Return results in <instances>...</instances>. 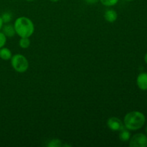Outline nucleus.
Instances as JSON below:
<instances>
[{"label": "nucleus", "instance_id": "10", "mask_svg": "<svg viewBox=\"0 0 147 147\" xmlns=\"http://www.w3.org/2000/svg\"><path fill=\"white\" fill-rule=\"evenodd\" d=\"M131 135L130 131L128 130V129H126L125 127L119 131V139L123 142H129V139H130L131 138Z\"/></svg>", "mask_w": 147, "mask_h": 147}, {"label": "nucleus", "instance_id": "16", "mask_svg": "<svg viewBox=\"0 0 147 147\" xmlns=\"http://www.w3.org/2000/svg\"><path fill=\"white\" fill-rule=\"evenodd\" d=\"M87 4H95L99 1V0H84Z\"/></svg>", "mask_w": 147, "mask_h": 147}, {"label": "nucleus", "instance_id": "12", "mask_svg": "<svg viewBox=\"0 0 147 147\" xmlns=\"http://www.w3.org/2000/svg\"><path fill=\"white\" fill-rule=\"evenodd\" d=\"M103 6L106 7H113L119 3V0H99Z\"/></svg>", "mask_w": 147, "mask_h": 147}, {"label": "nucleus", "instance_id": "4", "mask_svg": "<svg viewBox=\"0 0 147 147\" xmlns=\"http://www.w3.org/2000/svg\"><path fill=\"white\" fill-rule=\"evenodd\" d=\"M130 147H146L147 135L143 133H138L131 136L129 139Z\"/></svg>", "mask_w": 147, "mask_h": 147}, {"label": "nucleus", "instance_id": "2", "mask_svg": "<svg viewBox=\"0 0 147 147\" xmlns=\"http://www.w3.org/2000/svg\"><path fill=\"white\" fill-rule=\"evenodd\" d=\"M14 27L16 34L20 37L30 38L34 32V24L27 17H20L14 21Z\"/></svg>", "mask_w": 147, "mask_h": 147}, {"label": "nucleus", "instance_id": "9", "mask_svg": "<svg viewBox=\"0 0 147 147\" xmlns=\"http://www.w3.org/2000/svg\"><path fill=\"white\" fill-rule=\"evenodd\" d=\"M12 53L8 47H3L0 49V58L3 60H9L12 57Z\"/></svg>", "mask_w": 147, "mask_h": 147}, {"label": "nucleus", "instance_id": "21", "mask_svg": "<svg viewBox=\"0 0 147 147\" xmlns=\"http://www.w3.org/2000/svg\"><path fill=\"white\" fill-rule=\"evenodd\" d=\"M24 1H35V0H24Z\"/></svg>", "mask_w": 147, "mask_h": 147}, {"label": "nucleus", "instance_id": "22", "mask_svg": "<svg viewBox=\"0 0 147 147\" xmlns=\"http://www.w3.org/2000/svg\"><path fill=\"white\" fill-rule=\"evenodd\" d=\"M126 1H134V0H126Z\"/></svg>", "mask_w": 147, "mask_h": 147}, {"label": "nucleus", "instance_id": "19", "mask_svg": "<svg viewBox=\"0 0 147 147\" xmlns=\"http://www.w3.org/2000/svg\"><path fill=\"white\" fill-rule=\"evenodd\" d=\"M50 1H52V2H57V1H59L60 0H50Z\"/></svg>", "mask_w": 147, "mask_h": 147}, {"label": "nucleus", "instance_id": "18", "mask_svg": "<svg viewBox=\"0 0 147 147\" xmlns=\"http://www.w3.org/2000/svg\"><path fill=\"white\" fill-rule=\"evenodd\" d=\"M144 62L147 64V53L145 54V55H144Z\"/></svg>", "mask_w": 147, "mask_h": 147}, {"label": "nucleus", "instance_id": "6", "mask_svg": "<svg viewBox=\"0 0 147 147\" xmlns=\"http://www.w3.org/2000/svg\"><path fill=\"white\" fill-rule=\"evenodd\" d=\"M136 85L140 90H147V73L143 72L138 75L136 78Z\"/></svg>", "mask_w": 147, "mask_h": 147}, {"label": "nucleus", "instance_id": "5", "mask_svg": "<svg viewBox=\"0 0 147 147\" xmlns=\"http://www.w3.org/2000/svg\"><path fill=\"white\" fill-rule=\"evenodd\" d=\"M107 126L112 131H120L125 127L123 122L118 117H111L107 121Z\"/></svg>", "mask_w": 147, "mask_h": 147}, {"label": "nucleus", "instance_id": "1", "mask_svg": "<svg viewBox=\"0 0 147 147\" xmlns=\"http://www.w3.org/2000/svg\"><path fill=\"white\" fill-rule=\"evenodd\" d=\"M146 122V116L142 112L133 111L126 113L123 119V124L129 131H137L142 129Z\"/></svg>", "mask_w": 147, "mask_h": 147}, {"label": "nucleus", "instance_id": "15", "mask_svg": "<svg viewBox=\"0 0 147 147\" xmlns=\"http://www.w3.org/2000/svg\"><path fill=\"white\" fill-rule=\"evenodd\" d=\"M7 37H6L5 34L2 32L0 31V49L1 47H4V45L7 43Z\"/></svg>", "mask_w": 147, "mask_h": 147}, {"label": "nucleus", "instance_id": "7", "mask_svg": "<svg viewBox=\"0 0 147 147\" xmlns=\"http://www.w3.org/2000/svg\"><path fill=\"white\" fill-rule=\"evenodd\" d=\"M104 19L109 23L115 22L118 19V13L113 9H109L105 11Z\"/></svg>", "mask_w": 147, "mask_h": 147}, {"label": "nucleus", "instance_id": "14", "mask_svg": "<svg viewBox=\"0 0 147 147\" xmlns=\"http://www.w3.org/2000/svg\"><path fill=\"white\" fill-rule=\"evenodd\" d=\"M1 19H2L3 22L5 23V24H7V23L9 22L12 19V15H11V13L9 12H4L3 13L2 15L1 16Z\"/></svg>", "mask_w": 147, "mask_h": 147}, {"label": "nucleus", "instance_id": "17", "mask_svg": "<svg viewBox=\"0 0 147 147\" xmlns=\"http://www.w3.org/2000/svg\"><path fill=\"white\" fill-rule=\"evenodd\" d=\"M3 25H4V22H3L2 19H1V16H0V30H1V28H2Z\"/></svg>", "mask_w": 147, "mask_h": 147}, {"label": "nucleus", "instance_id": "8", "mask_svg": "<svg viewBox=\"0 0 147 147\" xmlns=\"http://www.w3.org/2000/svg\"><path fill=\"white\" fill-rule=\"evenodd\" d=\"M1 30H2V32L5 34L7 37H9V38L13 37L16 34V32L13 24L7 23V24L3 25Z\"/></svg>", "mask_w": 147, "mask_h": 147}, {"label": "nucleus", "instance_id": "11", "mask_svg": "<svg viewBox=\"0 0 147 147\" xmlns=\"http://www.w3.org/2000/svg\"><path fill=\"white\" fill-rule=\"evenodd\" d=\"M31 42L29 37H20L19 40V45L22 49H27L30 46Z\"/></svg>", "mask_w": 147, "mask_h": 147}, {"label": "nucleus", "instance_id": "3", "mask_svg": "<svg viewBox=\"0 0 147 147\" xmlns=\"http://www.w3.org/2000/svg\"><path fill=\"white\" fill-rule=\"evenodd\" d=\"M10 60L11 67L17 73H24L29 69V61L23 55L20 53L14 55Z\"/></svg>", "mask_w": 147, "mask_h": 147}, {"label": "nucleus", "instance_id": "20", "mask_svg": "<svg viewBox=\"0 0 147 147\" xmlns=\"http://www.w3.org/2000/svg\"><path fill=\"white\" fill-rule=\"evenodd\" d=\"M145 132H146V134L147 135V125H146V128H145Z\"/></svg>", "mask_w": 147, "mask_h": 147}, {"label": "nucleus", "instance_id": "13", "mask_svg": "<svg viewBox=\"0 0 147 147\" xmlns=\"http://www.w3.org/2000/svg\"><path fill=\"white\" fill-rule=\"evenodd\" d=\"M63 143H62V141L58 139H53L51 141L49 142V143L47 144V146L48 147H60L63 146Z\"/></svg>", "mask_w": 147, "mask_h": 147}]
</instances>
